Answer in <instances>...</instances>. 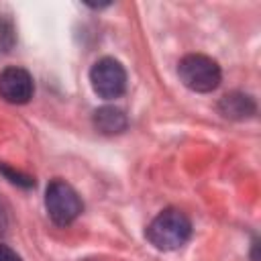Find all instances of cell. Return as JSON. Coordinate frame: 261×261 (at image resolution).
I'll use <instances>...</instances> for the list:
<instances>
[{
	"label": "cell",
	"mask_w": 261,
	"mask_h": 261,
	"mask_svg": "<svg viewBox=\"0 0 261 261\" xmlns=\"http://www.w3.org/2000/svg\"><path fill=\"white\" fill-rule=\"evenodd\" d=\"M145 237L159 251H175L190 241L192 222L179 208H165L151 220Z\"/></svg>",
	"instance_id": "1"
},
{
	"label": "cell",
	"mask_w": 261,
	"mask_h": 261,
	"mask_svg": "<svg viewBox=\"0 0 261 261\" xmlns=\"http://www.w3.org/2000/svg\"><path fill=\"white\" fill-rule=\"evenodd\" d=\"M177 73L184 86L194 92H212L218 88L222 80V71L218 63L202 53L186 55L177 65Z\"/></svg>",
	"instance_id": "2"
},
{
	"label": "cell",
	"mask_w": 261,
	"mask_h": 261,
	"mask_svg": "<svg viewBox=\"0 0 261 261\" xmlns=\"http://www.w3.org/2000/svg\"><path fill=\"white\" fill-rule=\"evenodd\" d=\"M45 208H47L49 218L55 224L67 226L82 214L84 204H82L77 192L67 181L51 179L45 190Z\"/></svg>",
	"instance_id": "3"
},
{
	"label": "cell",
	"mask_w": 261,
	"mask_h": 261,
	"mask_svg": "<svg viewBox=\"0 0 261 261\" xmlns=\"http://www.w3.org/2000/svg\"><path fill=\"white\" fill-rule=\"evenodd\" d=\"M90 82L100 98H118L126 88V71L114 57H102L92 65Z\"/></svg>",
	"instance_id": "4"
},
{
	"label": "cell",
	"mask_w": 261,
	"mask_h": 261,
	"mask_svg": "<svg viewBox=\"0 0 261 261\" xmlns=\"http://www.w3.org/2000/svg\"><path fill=\"white\" fill-rule=\"evenodd\" d=\"M33 75L22 67H6L0 71V98L10 104H27L33 98Z\"/></svg>",
	"instance_id": "5"
},
{
	"label": "cell",
	"mask_w": 261,
	"mask_h": 261,
	"mask_svg": "<svg viewBox=\"0 0 261 261\" xmlns=\"http://www.w3.org/2000/svg\"><path fill=\"white\" fill-rule=\"evenodd\" d=\"M218 110L224 118H230V120H245V118H251L255 112H257V104L255 100L249 96V94H243V92H230V94H224L218 102Z\"/></svg>",
	"instance_id": "6"
},
{
	"label": "cell",
	"mask_w": 261,
	"mask_h": 261,
	"mask_svg": "<svg viewBox=\"0 0 261 261\" xmlns=\"http://www.w3.org/2000/svg\"><path fill=\"white\" fill-rule=\"evenodd\" d=\"M92 122L96 126V130H100L102 135H120L122 130H126L128 126V118L126 114L116 108V106H102L94 112Z\"/></svg>",
	"instance_id": "7"
},
{
	"label": "cell",
	"mask_w": 261,
	"mask_h": 261,
	"mask_svg": "<svg viewBox=\"0 0 261 261\" xmlns=\"http://www.w3.org/2000/svg\"><path fill=\"white\" fill-rule=\"evenodd\" d=\"M16 43V29L6 14H0V53H8Z\"/></svg>",
	"instance_id": "8"
},
{
	"label": "cell",
	"mask_w": 261,
	"mask_h": 261,
	"mask_svg": "<svg viewBox=\"0 0 261 261\" xmlns=\"http://www.w3.org/2000/svg\"><path fill=\"white\" fill-rule=\"evenodd\" d=\"M0 171L12 181V184H16V186H20V188H33L35 186V177L33 175H29V173H22V171H14L10 165H6V163H0Z\"/></svg>",
	"instance_id": "9"
},
{
	"label": "cell",
	"mask_w": 261,
	"mask_h": 261,
	"mask_svg": "<svg viewBox=\"0 0 261 261\" xmlns=\"http://www.w3.org/2000/svg\"><path fill=\"white\" fill-rule=\"evenodd\" d=\"M0 261H20V257H18V253L12 251L8 245H2V243H0Z\"/></svg>",
	"instance_id": "10"
},
{
	"label": "cell",
	"mask_w": 261,
	"mask_h": 261,
	"mask_svg": "<svg viewBox=\"0 0 261 261\" xmlns=\"http://www.w3.org/2000/svg\"><path fill=\"white\" fill-rule=\"evenodd\" d=\"M6 228H8V212H6V206L0 200V234H4Z\"/></svg>",
	"instance_id": "11"
}]
</instances>
